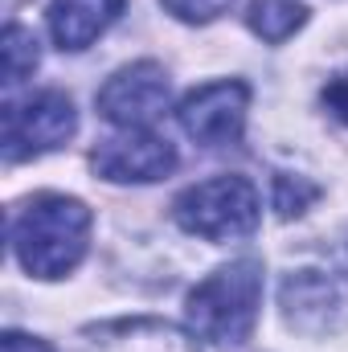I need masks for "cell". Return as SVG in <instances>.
Masks as SVG:
<instances>
[{
	"mask_svg": "<svg viewBox=\"0 0 348 352\" xmlns=\"http://www.w3.org/2000/svg\"><path fill=\"white\" fill-rule=\"evenodd\" d=\"M90 209L66 192H37L12 209L8 242L33 278H62L83 263L90 242Z\"/></svg>",
	"mask_w": 348,
	"mask_h": 352,
	"instance_id": "6da1fadb",
	"label": "cell"
},
{
	"mask_svg": "<svg viewBox=\"0 0 348 352\" xmlns=\"http://www.w3.org/2000/svg\"><path fill=\"white\" fill-rule=\"evenodd\" d=\"M262 307V263L238 258L230 266H217L205 283L188 291L184 316L188 328L213 344H246Z\"/></svg>",
	"mask_w": 348,
	"mask_h": 352,
	"instance_id": "7a4b0ae2",
	"label": "cell"
},
{
	"mask_svg": "<svg viewBox=\"0 0 348 352\" xmlns=\"http://www.w3.org/2000/svg\"><path fill=\"white\" fill-rule=\"evenodd\" d=\"M173 217L184 234H197L205 242H238L259 230L262 201L246 176H213L188 184L176 197Z\"/></svg>",
	"mask_w": 348,
	"mask_h": 352,
	"instance_id": "3957f363",
	"label": "cell"
},
{
	"mask_svg": "<svg viewBox=\"0 0 348 352\" xmlns=\"http://www.w3.org/2000/svg\"><path fill=\"white\" fill-rule=\"evenodd\" d=\"M74 131H78V111H74L70 94L37 90L21 102L4 107L0 148H4V160L17 164V160H33V156H45V152L70 144Z\"/></svg>",
	"mask_w": 348,
	"mask_h": 352,
	"instance_id": "277c9868",
	"label": "cell"
},
{
	"mask_svg": "<svg viewBox=\"0 0 348 352\" xmlns=\"http://www.w3.org/2000/svg\"><path fill=\"white\" fill-rule=\"evenodd\" d=\"M287 328L303 336H332L348 328V274L328 266H299L279 287Z\"/></svg>",
	"mask_w": 348,
	"mask_h": 352,
	"instance_id": "5b68a950",
	"label": "cell"
},
{
	"mask_svg": "<svg viewBox=\"0 0 348 352\" xmlns=\"http://www.w3.org/2000/svg\"><path fill=\"white\" fill-rule=\"evenodd\" d=\"M246 111H250V87L238 78H221V82H205V87L188 90L176 107V119L193 144L226 148V144L242 140Z\"/></svg>",
	"mask_w": 348,
	"mask_h": 352,
	"instance_id": "8992f818",
	"label": "cell"
},
{
	"mask_svg": "<svg viewBox=\"0 0 348 352\" xmlns=\"http://www.w3.org/2000/svg\"><path fill=\"white\" fill-rule=\"evenodd\" d=\"M168 74L160 62H131L123 70H115L102 90H98V115L123 131H140L152 127L164 111H168Z\"/></svg>",
	"mask_w": 348,
	"mask_h": 352,
	"instance_id": "52a82bcc",
	"label": "cell"
},
{
	"mask_svg": "<svg viewBox=\"0 0 348 352\" xmlns=\"http://www.w3.org/2000/svg\"><path fill=\"white\" fill-rule=\"evenodd\" d=\"M90 164L111 184H152L176 168V148L168 140H160L156 131L140 127V131H123V135L102 140L90 152Z\"/></svg>",
	"mask_w": 348,
	"mask_h": 352,
	"instance_id": "ba28073f",
	"label": "cell"
},
{
	"mask_svg": "<svg viewBox=\"0 0 348 352\" xmlns=\"http://www.w3.org/2000/svg\"><path fill=\"white\" fill-rule=\"evenodd\" d=\"M83 349L87 352H197V340L164 320H111V324H90L83 328Z\"/></svg>",
	"mask_w": 348,
	"mask_h": 352,
	"instance_id": "9c48e42d",
	"label": "cell"
},
{
	"mask_svg": "<svg viewBox=\"0 0 348 352\" xmlns=\"http://www.w3.org/2000/svg\"><path fill=\"white\" fill-rule=\"evenodd\" d=\"M127 0H54L45 21H50V37L58 50H87L94 45L123 12Z\"/></svg>",
	"mask_w": 348,
	"mask_h": 352,
	"instance_id": "30bf717a",
	"label": "cell"
},
{
	"mask_svg": "<svg viewBox=\"0 0 348 352\" xmlns=\"http://www.w3.org/2000/svg\"><path fill=\"white\" fill-rule=\"evenodd\" d=\"M246 25H250L254 37L279 45V41L295 37L307 25V8L299 0H254L250 12H246Z\"/></svg>",
	"mask_w": 348,
	"mask_h": 352,
	"instance_id": "8fae6325",
	"label": "cell"
},
{
	"mask_svg": "<svg viewBox=\"0 0 348 352\" xmlns=\"http://www.w3.org/2000/svg\"><path fill=\"white\" fill-rule=\"evenodd\" d=\"M4 87H21L33 70H37V62H41V50H37V37L25 29V25H8L4 29Z\"/></svg>",
	"mask_w": 348,
	"mask_h": 352,
	"instance_id": "7c38bea8",
	"label": "cell"
},
{
	"mask_svg": "<svg viewBox=\"0 0 348 352\" xmlns=\"http://www.w3.org/2000/svg\"><path fill=\"white\" fill-rule=\"evenodd\" d=\"M320 197V188L312 184V180H303V176H274V209H279V217H295V213H303V205L307 201H316Z\"/></svg>",
	"mask_w": 348,
	"mask_h": 352,
	"instance_id": "4fadbf2b",
	"label": "cell"
},
{
	"mask_svg": "<svg viewBox=\"0 0 348 352\" xmlns=\"http://www.w3.org/2000/svg\"><path fill=\"white\" fill-rule=\"evenodd\" d=\"M176 21H188V25H209L217 21L221 12H230L234 0H160Z\"/></svg>",
	"mask_w": 348,
	"mask_h": 352,
	"instance_id": "5bb4252c",
	"label": "cell"
},
{
	"mask_svg": "<svg viewBox=\"0 0 348 352\" xmlns=\"http://www.w3.org/2000/svg\"><path fill=\"white\" fill-rule=\"evenodd\" d=\"M324 102H328V111H332L336 119H345L348 123V74L332 78V82L324 87Z\"/></svg>",
	"mask_w": 348,
	"mask_h": 352,
	"instance_id": "9a60e30c",
	"label": "cell"
},
{
	"mask_svg": "<svg viewBox=\"0 0 348 352\" xmlns=\"http://www.w3.org/2000/svg\"><path fill=\"white\" fill-rule=\"evenodd\" d=\"M4 352H54L45 340H37V336H21V332H4Z\"/></svg>",
	"mask_w": 348,
	"mask_h": 352,
	"instance_id": "2e32d148",
	"label": "cell"
},
{
	"mask_svg": "<svg viewBox=\"0 0 348 352\" xmlns=\"http://www.w3.org/2000/svg\"><path fill=\"white\" fill-rule=\"evenodd\" d=\"M8 4H17V0H8Z\"/></svg>",
	"mask_w": 348,
	"mask_h": 352,
	"instance_id": "e0dca14e",
	"label": "cell"
}]
</instances>
